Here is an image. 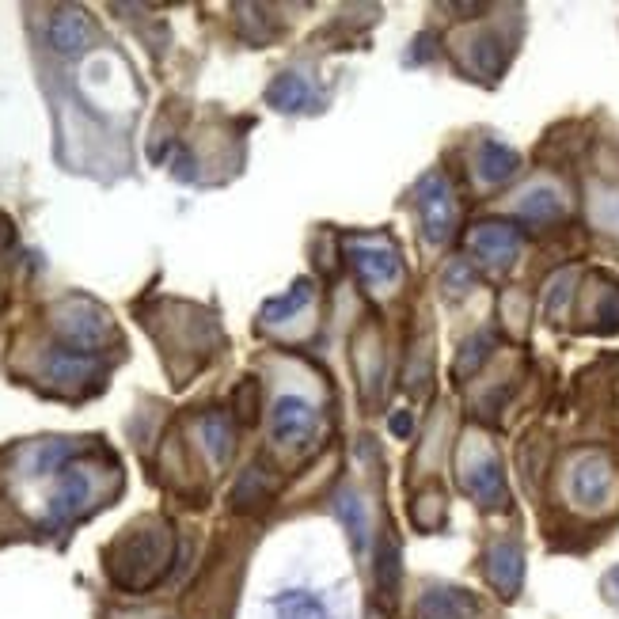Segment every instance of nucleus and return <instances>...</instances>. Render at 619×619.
Instances as JSON below:
<instances>
[{
	"instance_id": "nucleus-25",
	"label": "nucleus",
	"mask_w": 619,
	"mask_h": 619,
	"mask_svg": "<svg viewBox=\"0 0 619 619\" xmlns=\"http://www.w3.org/2000/svg\"><path fill=\"white\" fill-rule=\"evenodd\" d=\"M388 430H392L395 437H411L414 433V414L411 411H395L392 418H388Z\"/></svg>"
},
{
	"instance_id": "nucleus-20",
	"label": "nucleus",
	"mask_w": 619,
	"mask_h": 619,
	"mask_svg": "<svg viewBox=\"0 0 619 619\" xmlns=\"http://www.w3.org/2000/svg\"><path fill=\"white\" fill-rule=\"evenodd\" d=\"M202 441H206L209 456L217 464H225L228 456H232V422H228L225 414H209L206 422H202Z\"/></svg>"
},
{
	"instance_id": "nucleus-23",
	"label": "nucleus",
	"mask_w": 619,
	"mask_h": 619,
	"mask_svg": "<svg viewBox=\"0 0 619 619\" xmlns=\"http://www.w3.org/2000/svg\"><path fill=\"white\" fill-rule=\"evenodd\" d=\"M471 285H475V270H471L468 263H452L449 270H445V289H449V293L460 297V293H468Z\"/></svg>"
},
{
	"instance_id": "nucleus-18",
	"label": "nucleus",
	"mask_w": 619,
	"mask_h": 619,
	"mask_svg": "<svg viewBox=\"0 0 619 619\" xmlns=\"http://www.w3.org/2000/svg\"><path fill=\"white\" fill-rule=\"evenodd\" d=\"M338 517L350 528V544H354L357 555H365V540H369V513H365V502L357 498L354 490H346L338 498Z\"/></svg>"
},
{
	"instance_id": "nucleus-4",
	"label": "nucleus",
	"mask_w": 619,
	"mask_h": 619,
	"mask_svg": "<svg viewBox=\"0 0 619 619\" xmlns=\"http://www.w3.org/2000/svg\"><path fill=\"white\" fill-rule=\"evenodd\" d=\"M612 483H616V471H612V460L604 452H582L566 475L570 502L582 509H601L612 498Z\"/></svg>"
},
{
	"instance_id": "nucleus-10",
	"label": "nucleus",
	"mask_w": 619,
	"mask_h": 619,
	"mask_svg": "<svg viewBox=\"0 0 619 619\" xmlns=\"http://www.w3.org/2000/svg\"><path fill=\"white\" fill-rule=\"evenodd\" d=\"M471 251L490 266H509L521 255V232L506 221H483V225L471 228L468 236Z\"/></svg>"
},
{
	"instance_id": "nucleus-15",
	"label": "nucleus",
	"mask_w": 619,
	"mask_h": 619,
	"mask_svg": "<svg viewBox=\"0 0 619 619\" xmlns=\"http://www.w3.org/2000/svg\"><path fill=\"white\" fill-rule=\"evenodd\" d=\"M566 209V198L559 187H551V183H536V187H528L521 194V202H517V213L525 217V221H536V225H547V221H559Z\"/></svg>"
},
{
	"instance_id": "nucleus-2",
	"label": "nucleus",
	"mask_w": 619,
	"mask_h": 619,
	"mask_svg": "<svg viewBox=\"0 0 619 619\" xmlns=\"http://www.w3.org/2000/svg\"><path fill=\"white\" fill-rule=\"evenodd\" d=\"M57 335L65 338V346L76 354H95L107 338H111V316L88 297H73L54 312Z\"/></svg>"
},
{
	"instance_id": "nucleus-17",
	"label": "nucleus",
	"mask_w": 619,
	"mask_h": 619,
	"mask_svg": "<svg viewBox=\"0 0 619 619\" xmlns=\"http://www.w3.org/2000/svg\"><path fill=\"white\" fill-rule=\"evenodd\" d=\"M308 301H312V282L308 278H297V282L289 285V293H282V297H270V301H263V323H285V319L301 316L304 308H308Z\"/></svg>"
},
{
	"instance_id": "nucleus-1",
	"label": "nucleus",
	"mask_w": 619,
	"mask_h": 619,
	"mask_svg": "<svg viewBox=\"0 0 619 619\" xmlns=\"http://www.w3.org/2000/svg\"><path fill=\"white\" fill-rule=\"evenodd\" d=\"M171 559V528L160 521L130 525L107 551V574L114 585L141 593L164 578Z\"/></svg>"
},
{
	"instance_id": "nucleus-8",
	"label": "nucleus",
	"mask_w": 619,
	"mask_h": 619,
	"mask_svg": "<svg viewBox=\"0 0 619 619\" xmlns=\"http://www.w3.org/2000/svg\"><path fill=\"white\" fill-rule=\"evenodd\" d=\"M92 498V475L84 468H65L57 479V490L50 494V509H46V525L61 528L76 521Z\"/></svg>"
},
{
	"instance_id": "nucleus-14",
	"label": "nucleus",
	"mask_w": 619,
	"mask_h": 619,
	"mask_svg": "<svg viewBox=\"0 0 619 619\" xmlns=\"http://www.w3.org/2000/svg\"><path fill=\"white\" fill-rule=\"evenodd\" d=\"M46 373H50V380L61 384V388H76V384L99 376V357L76 354V350H57V354H50V361H46Z\"/></svg>"
},
{
	"instance_id": "nucleus-21",
	"label": "nucleus",
	"mask_w": 619,
	"mask_h": 619,
	"mask_svg": "<svg viewBox=\"0 0 619 619\" xmlns=\"http://www.w3.org/2000/svg\"><path fill=\"white\" fill-rule=\"evenodd\" d=\"M490 346H494V338L487 335V331H479L475 338H468L464 342V350H460V357H456V376H471L483 361L490 357Z\"/></svg>"
},
{
	"instance_id": "nucleus-19",
	"label": "nucleus",
	"mask_w": 619,
	"mask_h": 619,
	"mask_svg": "<svg viewBox=\"0 0 619 619\" xmlns=\"http://www.w3.org/2000/svg\"><path fill=\"white\" fill-rule=\"evenodd\" d=\"M274 604H278L282 619H331L327 604L319 601L316 593H304V589H297V593H285V597H278Z\"/></svg>"
},
{
	"instance_id": "nucleus-7",
	"label": "nucleus",
	"mask_w": 619,
	"mask_h": 619,
	"mask_svg": "<svg viewBox=\"0 0 619 619\" xmlns=\"http://www.w3.org/2000/svg\"><path fill=\"white\" fill-rule=\"evenodd\" d=\"M464 487L483 509H506L509 490H506V471L498 464L494 452H475L464 468Z\"/></svg>"
},
{
	"instance_id": "nucleus-13",
	"label": "nucleus",
	"mask_w": 619,
	"mask_h": 619,
	"mask_svg": "<svg viewBox=\"0 0 619 619\" xmlns=\"http://www.w3.org/2000/svg\"><path fill=\"white\" fill-rule=\"evenodd\" d=\"M422 616L426 619H475L479 616V601L468 589H430L422 597Z\"/></svg>"
},
{
	"instance_id": "nucleus-5",
	"label": "nucleus",
	"mask_w": 619,
	"mask_h": 619,
	"mask_svg": "<svg viewBox=\"0 0 619 619\" xmlns=\"http://www.w3.org/2000/svg\"><path fill=\"white\" fill-rule=\"evenodd\" d=\"M350 263H354L357 278L373 289H392L403 278V259L388 240L380 236H357L350 240Z\"/></svg>"
},
{
	"instance_id": "nucleus-6",
	"label": "nucleus",
	"mask_w": 619,
	"mask_h": 619,
	"mask_svg": "<svg viewBox=\"0 0 619 619\" xmlns=\"http://www.w3.org/2000/svg\"><path fill=\"white\" fill-rule=\"evenodd\" d=\"M319 414L304 395H278L270 411V433L278 445H304L316 433Z\"/></svg>"
},
{
	"instance_id": "nucleus-12",
	"label": "nucleus",
	"mask_w": 619,
	"mask_h": 619,
	"mask_svg": "<svg viewBox=\"0 0 619 619\" xmlns=\"http://www.w3.org/2000/svg\"><path fill=\"white\" fill-rule=\"evenodd\" d=\"M517 168H521V156H517V149L502 145V141H483L479 152H475V175L487 187H498V183L513 179Z\"/></svg>"
},
{
	"instance_id": "nucleus-16",
	"label": "nucleus",
	"mask_w": 619,
	"mask_h": 619,
	"mask_svg": "<svg viewBox=\"0 0 619 619\" xmlns=\"http://www.w3.org/2000/svg\"><path fill=\"white\" fill-rule=\"evenodd\" d=\"M266 103L274 107V111H304L308 103H312V88H308V80L301 73H282L270 88H266Z\"/></svg>"
},
{
	"instance_id": "nucleus-9",
	"label": "nucleus",
	"mask_w": 619,
	"mask_h": 619,
	"mask_svg": "<svg viewBox=\"0 0 619 619\" xmlns=\"http://www.w3.org/2000/svg\"><path fill=\"white\" fill-rule=\"evenodd\" d=\"M483 574L498 589V597L513 601L521 593V582H525V555H521V547L513 544V540L490 544L487 555H483Z\"/></svg>"
},
{
	"instance_id": "nucleus-11",
	"label": "nucleus",
	"mask_w": 619,
	"mask_h": 619,
	"mask_svg": "<svg viewBox=\"0 0 619 619\" xmlns=\"http://www.w3.org/2000/svg\"><path fill=\"white\" fill-rule=\"evenodd\" d=\"M46 35H50V46L57 54L76 57L92 46V23H88L84 12H57L50 19V27H46Z\"/></svg>"
},
{
	"instance_id": "nucleus-26",
	"label": "nucleus",
	"mask_w": 619,
	"mask_h": 619,
	"mask_svg": "<svg viewBox=\"0 0 619 619\" xmlns=\"http://www.w3.org/2000/svg\"><path fill=\"white\" fill-rule=\"evenodd\" d=\"M604 589L619 593V566H616V570H608V578H604Z\"/></svg>"
},
{
	"instance_id": "nucleus-24",
	"label": "nucleus",
	"mask_w": 619,
	"mask_h": 619,
	"mask_svg": "<svg viewBox=\"0 0 619 619\" xmlns=\"http://www.w3.org/2000/svg\"><path fill=\"white\" fill-rule=\"evenodd\" d=\"M494 46H498L494 38H483V42H479V69H483L487 76H494L502 65H506V54H498Z\"/></svg>"
},
{
	"instance_id": "nucleus-22",
	"label": "nucleus",
	"mask_w": 619,
	"mask_h": 619,
	"mask_svg": "<svg viewBox=\"0 0 619 619\" xmlns=\"http://www.w3.org/2000/svg\"><path fill=\"white\" fill-rule=\"evenodd\" d=\"M376 585H380V593H388V597H395V585H399V551H395L392 540H388V551L380 547V566H376Z\"/></svg>"
},
{
	"instance_id": "nucleus-3",
	"label": "nucleus",
	"mask_w": 619,
	"mask_h": 619,
	"mask_svg": "<svg viewBox=\"0 0 619 619\" xmlns=\"http://www.w3.org/2000/svg\"><path fill=\"white\" fill-rule=\"evenodd\" d=\"M414 209L430 244H445L456 228V198H452L449 179L441 171H430L414 183Z\"/></svg>"
}]
</instances>
